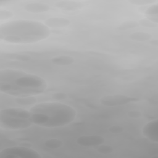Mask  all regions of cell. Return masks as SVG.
<instances>
[{
  "instance_id": "5",
  "label": "cell",
  "mask_w": 158,
  "mask_h": 158,
  "mask_svg": "<svg viewBox=\"0 0 158 158\" xmlns=\"http://www.w3.org/2000/svg\"><path fill=\"white\" fill-rule=\"evenodd\" d=\"M133 100V98L127 95L115 94L102 97L100 100V102L106 106H117L126 104Z\"/></svg>"
},
{
  "instance_id": "15",
  "label": "cell",
  "mask_w": 158,
  "mask_h": 158,
  "mask_svg": "<svg viewBox=\"0 0 158 158\" xmlns=\"http://www.w3.org/2000/svg\"><path fill=\"white\" fill-rule=\"evenodd\" d=\"M157 4H152L145 11V14L148 16V18H157Z\"/></svg>"
},
{
  "instance_id": "19",
  "label": "cell",
  "mask_w": 158,
  "mask_h": 158,
  "mask_svg": "<svg viewBox=\"0 0 158 158\" xmlns=\"http://www.w3.org/2000/svg\"><path fill=\"white\" fill-rule=\"evenodd\" d=\"M109 131L113 133H120L123 131V128L118 125H114L110 127Z\"/></svg>"
},
{
  "instance_id": "1",
  "label": "cell",
  "mask_w": 158,
  "mask_h": 158,
  "mask_svg": "<svg viewBox=\"0 0 158 158\" xmlns=\"http://www.w3.org/2000/svg\"><path fill=\"white\" fill-rule=\"evenodd\" d=\"M49 35V27L36 20H12L0 27L1 40L12 44L36 43L46 39Z\"/></svg>"
},
{
  "instance_id": "21",
  "label": "cell",
  "mask_w": 158,
  "mask_h": 158,
  "mask_svg": "<svg viewBox=\"0 0 158 158\" xmlns=\"http://www.w3.org/2000/svg\"><path fill=\"white\" fill-rule=\"evenodd\" d=\"M54 97L55 98H56L57 99H62L65 98V94L64 93H56V94H54Z\"/></svg>"
},
{
  "instance_id": "12",
  "label": "cell",
  "mask_w": 158,
  "mask_h": 158,
  "mask_svg": "<svg viewBox=\"0 0 158 158\" xmlns=\"http://www.w3.org/2000/svg\"><path fill=\"white\" fill-rule=\"evenodd\" d=\"M130 38L134 41H144L149 40L151 36L149 33H146V32H142V31H138V32H135L130 35Z\"/></svg>"
},
{
  "instance_id": "10",
  "label": "cell",
  "mask_w": 158,
  "mask_h": 158,
  "mask_svg": "<svg viewBox=\"0 0 158 158\" xmlns=\"http://www.w3.org/2000/svg\"><path fill=\"white\" fill-rule=\"evenodd\" d=\"M69 20L62 17H52L45 21V25L48 27L60 28L68 26L70 24Z\"/></svg>"
},
{
  "instance_id": "9",
  "label": "cell",
  "mask_w": 158,
  "mask_h": 158,
  "mask_svg": "<svg viewBox=\"0 0 158 158\" xmlns=\"http://www.w3.org/2000/svg\"><path fill=\"white\" fill-rule=\"evenodd\" d=\"M23 8L25 10L30 13H42L47 12L50 9V7L48 4L37 2L26 4Z\"/></svg>"
},
{
  "instance_id": "17",
  "label": "cell",
  "mask_w": 158,
  "mask_h": 158,
  "mask_svg": "<svg viewBox=\"0 0 158 158\" xmlns=\"http://www.w3.org/2000/svg\"><path fill=\"white\" fill-rule=\"evenodd\" d=\"M13 16V14L11 11L6 9H1L0 12L1 20H8Z\"/></svg>"
},
{
  "instance_id": "7",
  "label": "cell",
  "mask_w": 158,
  "mask_h": 158,
  "mask_svg": "<svg viewBox=\"0 0 158 158\" xmlns=\"http://www.w3.org/2000/svg\"><path fill=\"white\" fill-rule=\"evenodd\" d=\"M143 135L152 142H157V119L147 123L142 130Z\"/></svg>"
},
{
  "instance_id": "20",
  "label": "cell",
  "mask_w": 158,
  "mask_h": 158,
  "mask_svg": "<svg viewBox=\"0 0 158 158\" xmlns=\"http://www.w3.org/2000/svg\"><path fill=\"white\" fill-rule=\"evenodd\" d=\"M128 115L131 117H133V118H137V117H139L141 115V113L140 112L138 111V110H131L128 113Z\"/></svg>"
},
{
  "instance_id": "3",
  "label": "cell",
  "mask_w": 158,
  "mask_h": 158,
  "mask_svg": "<svg viewBox=\"0 0 158 158\" xmlns=\"http://www.w3.org/2000/svg\"><path fill=\"white\" fill-rule=\"evenodd\" d=\"M31 112L19 108H9L0 111L1 127L9 130H20L28 128L32 123Z\"/></svg>"
},
{
  "instance_id": "11",
  "label": "cell",
  "mask_w": 158,
  "mask_h": 158,
  "mask_svg": "<svg viewBox=\"0 0 158 158\" xmlns=\"http://www.w3.org/2000/svg\"><path fill=\"white\" fill-rule=\"evenodd\" d=\"M51 61L55 65L64 66L72 64L74 62V59L69 56L60 55L52 57Z\"/></svg>"
},
{
  "instance_id": "13",
  "label": "cell",
  "mask_w": 158,
  "mask_h": 158,
  "mask_svg": "<svg viewBox=\"0 0 158 158\" xmlns=\"http://www.w3.org/2000/svg\"><path fill=\"white\" fill-rule=\"evenodd\" d=\"M44 145L50 149H57L62 145V142L57 138H50L44 141Z\"/></svg>"
},
{
  "instance_id": "8",
  "label": "cell",
  "mask_w": 158,
  "mask_h": 158,
  "mask_svg": "<svg viewBox=\"0 0 158 158\" xmlns=\"http://www.w3.org/2000/svg\"><path fill=\"white\" fill-rule=\"evenodd\" d=\"M55 6L60 9L64 10H76L82 7L83 4L77 1L72 0H62L56 1L54 4Z\"/></svg>"
},
{
  "instance_id": "16",
  "label": "cell",
  "mask_w": 158,
  "mask_h": 158,
  "mask_svg": "<svg viewBox=\"0 0 158 158\" xmlns=\"http://www.w3.org/2000/svg\"><path fill=\"white\" fill-rule=\"evenodd\" d=\"M97 151L101 154H109L111 153L113 151V148L112 146H109V145H106V144H101L98 146V148L97 149Z\"/></svg>"
},
{
  "instance_id": "14",
  "label": "cell",
  "mask_w": 158,
  "mask_h": 158,
  "mask_svg": "<svg viewBox=\"0 0 158 158\" xmlns=\"http://www.w3.org/2000/svg\"><path fill=\"white\" fill-rule=\"evenodd\" d=\"M16 102L22 105H30L34 104L36 100L31 96H23L17 98Z\"/></svg>"
},
{
  "instance_id": "2",
  "label": "cell",
  "mask_w": 158,
  "mask_h": 158,
  "mask_svg": "<svg viewBox=\"0 0 158 158\" xmlns=\"http://www.w3.org/2000/svg\"><path fill=\"white\" fill-rule=\"evenodd\" d=\"M30 111L32 123L49 128L69 124L76 117V112L73 107L59 102L37 104Z\"/></svg>"
},
{
  "instance_id": "6",
  "label": "cell",
  "mask_w": 158,
  "mask_h": 158,
  "mask_svg": "<svg viewBox=\"0 0 158 158\" xmlns=\"http://www.w3.org/2000/svg\"><path fill=\"white\" fill-rule=\"evenodd\" d=\"M104 142V138L99 135H83L77 139V144L82 146H98Z\"/></svg>"
},
{
  "instance_id": "4",
  "label": "cell",
  "mask_w": 158,
  "mask_h": 158,
  "mask_svg": "<svg viewBox=\"0 0 158 158\" xmlns=\"http://www.w3.org/2000/svg\"><path fill=\"white\" fill-rule=\"evenodd\" d=\"M40 155L35 150L24 146H14L0 151V158H38Z\"/></svg>"
},
{
  "instance_id": "18",
  "label": "cell",
  "mask_w": 158,
  "mask_h": 158,
  "mask_svg": "<svg viewBox=\"0 0 158 158\" xmlns=\"http://www.w3.org/2000/svg\"><path fill=\"white\" fill-rule=\"evenodd\" d=\"M131 3L136 4V5H146V4H151L154 2L153 1H149V0H135L130 1Z\"/></svg>"
}]
</instances>
